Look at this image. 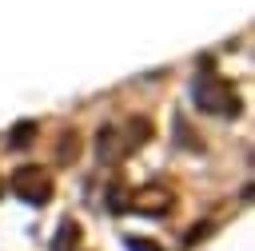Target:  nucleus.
Returning <instances> with one entry per match:
<instances>
[{
    "mask_svg": "<svg viewBox=\"0 0 255 251\" xmlns=\"http://www.w3.org/2000/svg\"><path fill=\"white\" fill-rule=\"evenodd\" d=\"M195 104L203 112H215V116H235L239 112V100H235V84L215 76L211 68L203 72V80H195Z\"/></svg>",
    "mask_w": 255,
    "mask_h": 251,
    "instance_id": "nucleus-1",
    "label": "nucleus"
},
{
    "mask_svg": "<svg viewBox=\"0 0 255 251\" xmlns=\"http://www.w3.org/2000/svg\"><path fill=\"white\" fill-rule=\"evenodd\" d=\"M12 191L24 203H48L52 199V175L40 163H24V167L12 171Z\"/></svg>",
    "mask_w": 255,
    "mask_h": 251,
    "instance_id": "nucleus-2",
    "label": "nucleus"
},
{
    "mask_svg": "<svg viewBox=\"0 0 255 251\" xmlns=\"http://www.w3.org/2000/svg\"><path fill=\"white\" fill-rule=\"evenodd\" d=\"M124 151H128V135H124L120 127H100V135H96V155H100L104 163H116Z\"/></svg>",
    "mask_w": 255,
    "mask_h": 251,
    "instance_id": "nucleus-3",
    "label": "nucleus"
},
{
    "mask_svg": "<svg viewBox=\"0 0 255 251\" xmlns=\"http://www.w3.org/2000/svg\"><path fill=\"white\" fill-rule=\"evenodd\" d=\"M131 207H135V211H147V215H159V211L171 207V195H167L163 187H143V191L131 195Z\"/></svg>",
    "mask_w": 255,
    "mask_h": 251,
    "instance_id": "nucleus-4",
    "label": "nucleus"
},
{
    "mask_svg": "<svg viewBox=\"0 0 255 251\" xmlns=\"http://www.w3.org/2000/svg\"><path fill=\"white\" fill-rule=\"evenodd\" d=\"M76 151H80V135H76V127H68L60 135V143H56V155H60V163H72Z\"/></svg>",
    "mask_w": 255,
    "mask_h": 251,
    "instance_id": "nucleus-5",
    "label": "nucleus"
},
{
    "mask_svg": "<svg viewBox=\"0 0 255 251\" xmlns=\"http://www.w3.org/2000/svg\"><path fill=\"white\" fill-rule=\"evenodd\" d=\"M32 135H36V124H28V120H24V124H16V131L8 135V143H12V147H24Z\"/></svg>",
    "mask_w": 255,
    "mask_h": 251,
    "instance_id": "nucleus-6",
    "label": "nucleus"
},
{
    "mask_svg": "<svg viewBox=\"0 0 255 251\" xmlns=\"http://www.w3.org/2000/svg\"><path fill=\"white\" fill-rule=\"evenodd\" d=\"M80 239V227L72 223V219H64V227H60V235H56V251H64L68 243H76Z\"/></svg>",
    "mask_w": 255,
    "mask_h": 251,
    "instance_id": "nucleus-7",
    "label": "nucleus"
},
{
    "mask_svg": "<svg viewBox=\"0 0 255 251\" xmlns=\"http://www.w3.org/2000/svg\"><path fill=\"white\" fill-rule=\"evenodd\" d=\"M131 251H159L151 239H131Z\"/></svg>",
    "mask_w": 255,
    "mask_h": 251,
    "instance_id": "nucleus-8",
    "label": "nucleus"
},
{
    "mask_svg": "<svg viewBox=\"0 0 255 251\" xmlns=\"http://www.w3.org/2000/svg\"><path fill=\"white\" fill-rule=\"evenodd\" d=\"M0 195H4V179H0Z\"/></svg>",
    "mask_w": 255,
    "mask_h": 251,
    "instance_id": "nucleus-9",
    "label": "nucleus"
}]
</instances>
